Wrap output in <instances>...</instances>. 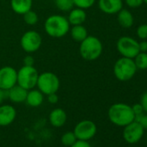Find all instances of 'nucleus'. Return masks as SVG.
<instances>
[{
  "instance_id": "1",
  "label": "nucleus",
  "mask_w": 147,
  "mask_h": 147,
  "mask_svg": "<svg viewBox=\"0 0 147 147\" xmlns=\"http://www.w3.org/2000/svg\"><path fill=\"white\" fill-rule=\"evenodd\" d=\"M107 116L111 123L121 127L135 120V114L131 107L125 103L113 104L107 111Z\"/></svg>"
},
{
  "instance_id": "2",
  "label": "nucleus",
  "mask_w": 147,
  "mask_h": 147,
  "mask_svg": "<svg viewBox=\"0 0 147 147\" xmlns=\"http://www.w3.org/2000/svg\"><path fill=\"white\" fill-rule=\"evenodd\" d=\"M70 30V24L67 17L60 14H53L48 17L44 22V30L52 38H61Z\"/></svg>"
},
{
  "instance_id": "3",
  "label": "nucleus",
  "mask_w": 147,
  "mask_h": 147,
  "mask_svg": "<svg viewBox=\"0 0 147 147\" xmlns=\"http://www.w3.org/2000/svg\"><path fill=\"white\" fill-rule=\"evenodd\" d=\"M79 52L82 59L89 61H95L102 55L103 44L98 37L88 35L80 42Z\"/></svg>"
},
{
  "instance_id": "4",
  "label": "nucleus",
  "mask_w": 147,
  "mask_h": 147,
  "mask_svg": "<svg viewBox=\"0 0 147 147\" xmlns=\"http://www.w3.org/2000/svg\"><path fill=\"white\" fill-rule=\"evenodd\" d=\"M137 67L133 59L120 57L113 65V75L120 82H128L131 80L137 73Z\"/></svg>"
},
{
  "instance_id": "5",
  "label": "nucleus",
  "mask_w": 147,
  "mask_h": 147,
  "mask_svg": "<svg viewBox=\"0 0 147 147\" xmlns=\"http://www.w3.org/2000/svg\"><path fill=\"white\" fill-rule=\"evenodd\" d=\"M60 79L55 73L46 71L39 74L36 88L47 96L50 94L57 93L60 88Z\"/></svg>"
},
{
  "instance_id": "6",
  "label": "nucleus",
  "mask_w": 147,
  "mask_h": 147,
  "mask_svg": "<svg viewBox=\"0 0 147 147\" xmlns=\"http://www.w3.org/2000/svg\"><path fill=\"white\" fill-rule=\"evenodd\" d=\"M38 76L39 73L34 66L24 65L18 70L17 84L29 91L36 87Z\"/></svg>"
},
{
  "instance_id": "7",
  "label": "nucleus",
  "mask_w": 147,
  "mask_h": 147,
  "mask_svg": "<svg viewBox=\"0 0 147 147\" xmlns=\"http://www.w3.org/2000/svg\"><path fill=\"white\" fill-rule=\"evenodd\" d=\"M42 44V37L41 34L36 30H28L22 36L20 45L23 50L28 54L36 52Z\"/></svg>"
},
{
  "instance_id": "8",
  "label": "nucleus",
  "mask_w": 147,
  "mask_h": 147,
  "mask_svg": "<svg viewBox=\"0 0 147 147\" xmlns=\"http://www.w3.org/2000/svg\"><path fill=\"white\" fill-rule=\"evenodd\" d=\"M116 48L118 52L123 56L133 59L140 51L138 47V42L130 36H121L116 42Z\"/></svg>"
},
{
  "instance_id": "9",
  "label": "nucleus",
  "mask_w": 147,
  "mask_h": 147,
  "mask_svg": "<svg viewBox=\"0 0 147 147\" xmlns=\"http://www.w3.org/2000/svg\"><path fill=\"white\" fill-rule=\"evenodd\" d=\"M73 131L77 140L89 141L95 136L97 132V125L90 119H83L76 125Z\"/></svg>"
},
{
  "instance_id": "10",
  "label": "nucleus",
  "mask_w": 147,
  "mask_h": 147,
  "mask_svg": "<svg viewBox=\"0 0 147 147\" xmlns=\"http://www.w3.org/2000/svg\"><path fill=\"white\" fill-rule=\"evenodd\" d=\"M18 70L11 66H5L0 67V88L8 91L10 88L17 85Z\"/></svg>"
},
{
  "instance_id": "11",
  "label": "nucleus",
  "mask_w": 147,
  "mask_h": 147,
  "mask_svg": "<svg viewBox=\"0 0 147 147\" xmlns=\"http://www.w3.org/2000/svg\"><path fill=\"white\" fill-rule=\"evenodd\" d=\"M144 129L141 125L136 120L131 122L127 125L124 126L123 130V138L125 141L130 144L138 143L144 135Z\"/></svg>"
},
{
  "instance_id": "12",
  "label": "nucleus",
  "mask_w": 147,
  "mask_h": 147,
  "mask_svg": "<svg viewBox=\"0 0 147 147\" xmlns=\"http://www.w3.org/2000/svg\"><path fill=\"white\" fill-rule=\"evenodd\" d=\"M17 117V110L12 105H0V126H8L11 125Z\"/></svg>"
},
{
  "instance_id": "13",
  "label": "nucleus",
  "mask_w": 147,
  "mask_h": 147,
  "mask_svg": "<svg viewBox=\"0 0 147 147\" xmlns=\"http://www.w3.org/2000/svg\"><path fill=\"white\" fill-rule=\"evenodd\" d=\"M123 0H98L99 9L105 14L114 15L123 9Z\"/></svg>"
},
{
  "instance_id": "14",
  "label": "nucleus",
  "mask_w": 147,
  "mask_h": 147,
  "mask_svg": "<svg viewBox=\"0 0 147 147\" xmlns=\"http://www.w3.org/2000/svg\"><path fill=\"white\" fill-rule=\"evenodd\" d=\"M27 93H28V90H26L25 88H22L21 86L18 84L12 87L11 88H10L8 91H6L7 98L12 103H16V104L25 102Z\"/></svg>"
},
{
  "instance_id": "15",
  "label": "nucleus",
  "mask_w": 147,
  "mask_h": 147,
  "mask_svg": "<svg viewBox=\"0 0 147 147\" xmlns=\"http://www.w3.org/2000/svg\"><path fill=\"white\" fill-rule=\"evenodd\" d=\"M70 26L83 24L87 19L86 11L81 8H73L68 11V16L67 17Z\"/></svg>"
},
{
  "instance_id": "16",
  "label": "nucleus",
  "mask_w": 147,
  "mask_h": 147,
  "mask_svg": "<svg viewBox=\"0 0 147 147\" xmlns=\"http://www.w3.org/2000/svg\"><path fill=\"white\" fill-rule=\"evenodd\" d=\"M49 120L52 126L61 127L67 121V113L61 108H55L50 112Z\"/></svg>"
},
{
  "instance_id": "17",
  "label": "nucleus",
  "mask_w": 147,
  "mask_h": 147,
  "mask_svg": "<svg viewBox=\"0 0 147 147\" xmlns=\"http://www.w3.org/2000/svg\"><path fill=\"white\" fill-rule=\"evenodd\" d=\"M44 100V94L37 88H33L28 91L25 102L31 107H40Z\"/></svg>"
},
{
  "instance_id": "18",
  "label": "nucleus",
  "mask_w": 147,
  "mask_h": 147,
  "mask_svg": "<svg viewBox=\"0 0 147 147\" xmlns=\"http://www.w3.org/2000/svg\"><path fill=\"white\" fill-rule=\"evenodd\" d=\"M33 0H11V10L18 14L24 15L27 11L32 9Z\"/></svg>"
},
{
  "instance_id": "19",
  "label": "nucleus",
  "mask_w": 147,
  "mask_h": 147,
  "mask_svg": "<svg viewBox=\"0 0 147 147\" xmlns=\"http://www.w3.org/2000/svg\"><path fill=\"white\" fill-rule=\"evenodd\" d=\"M117 20L119 24L125 29L131 28L134 24V18L132 13L126 9H121L117 13Z\"/></svg>"
},
{
  "instance_id": "20",
  "label": "nucleus",
  "mask_w": 147,
  "mask_h": 147,
  "mask_svg": "<svg viewBox=\"0 0 147 147\" xmlns=\"http://www.w3.org/2000/svg\"><path fill=\"white\" fill-rule=\"evenodd\" d=\"M69 32L72 39L77 42H82L88 36V30L86 29L85 26H83V24L72 26L69 30Z\"/></svg>"
},
{
  "instance_id": "21",
  "label": "nucleus",
  "mask_w": 147,
  "mask_h": 147,
  "mask_svg": "<svg viewBox=\"0 0 147 147\" xmlns=\"http://www.w3.org/2000/svg\"><path fill=\"white\" fill-rule=\"evenodd\" d=\"M133 61L138 69H147V52H139L133 58Z\"/></svg>"
},
{
  "instance_id": "22",
  "label": "nucleus",
  "mask_w": 147,
  "mask_h": 147,
  "mask_svg": "<svg viewBox=\"0 0 147 147\" xmlns=\"http://www.w3.org/2000/svg\"><path fill=\"white\" fill-rule=\"evenodd\" d=\"M54 3L59 11L64 12H68L75 7L74 0H54Z\"/></svg>"
},
{
  "instance_id": "23",
  "label": "nucleus",
  "mask_w": 147,
  "mask_h": 147,
  "mask_svg": "<svg viewBox=\"0 0 147 147\" xmlns=\"http://www.w3.org/2000/svg\"><path fill=\"white\" fill-rule=\"evenodd\" d=\"M77 138L74 133V131H67L63 133L61 137V142L63 145L70 147L76 142Z\"/></svg>"
},
{
  "instance_id": "24",
  "label": "nucleus",
  "mask_w": 147,
  "mask_h": 147,
  "mask_svg": "<svg viewBox=\"0 0 147 147\" xmlns=\"http://www.w3.org/2000/svg\"><path fill=\"white\" fill-rule=\"evenodd\" d=\"M24 17V21L26 24L30 25V26H33L36 25L38 23L39 18L38 15L36 14V12H35L34 11L30 10L29 11H27L26 13H24L23 15Z\"/></svg>"
},
{
  "instance_id": "25",
  "label": "nucleus",
  "mask_w": 147,
  "mask_h": 147,
  "mask_svg": "<svg viewBox=\"0 0 147 147\" xmlns=\"http://www.w3.org/2000/svg\"><path fill=\"white\" fill-rule=\"evenodd\" d=\"M96 0H74V5L75 7L81 8L83 10H88L94 6Z\"/></svg>"
},
{
  "instance_id": "26",
  "label": "nucleus",
  "mask_w": 147,
  "mask_h": 147,
  "mask_svg": "<svg viewBox=\"0 0 147 147\" xmlns=\"http://www.w3.org/2000/svg\"><path fill=\"white\" fill-rule=\"evenodd\" d=\"M137 36L141 40H147V24H140L136 30Z\"/></svg>"
},
{
  "instance_id": "27",
  "label": "nucleus",
  "mask_w": 147,
  "mask_h": 147,
  "mask_svg": "<svg viewBox=\"0 0 147 147\" xmlns=\"http://www.w3.org/2000/svg\"><path fill=\"white\" fill-rule=\"evenodd\" d=\"M124 1H125V5L129 8H131V9L138 8L144 4L143 0H124Z\"/></svg>"
},
{
  "instance_id": "28",
  "label": "nucleus",
  "mask_w": 147,
  "mask_h": 147,
  "mask_svg": "<svg viewBox=\"0 0 147 147\" xmlns=\"http://www.w3.org/2000/svg\"><path fill=\"white\" fill-rule=\"evenodd\" d=\"M135 120L138 122L144 130L147 129V113H143L139 116H137L135 118Z\"/></svg>"
},
{
  "instance_id": "29",
  "label": "nucleus",
  "mask_w": 147,
  "mask_h": 147,
  "mask_svg": "<svg viewBox=\"0 0 147 147\" xmlns=\"http://www.w3.org/2000/svg\"><path fill=\"white\" fill-rule=\"evenodd\" d=\"M131 108H132V111H133V113H134V114H135V118H136L137 116H139V115H141V114L144 113V109H143V107H142V106H141L140 103H138V104H134V105L131 107Z\"/></svg>"
},
{
  "instance_id": "30",
  "label": "nucleus",
  "mask_w": 147,
  "mask_h": 147,
  "mask_svg": "<svg viewBox=\"0 0 147 147\" xmlns=\"http://www.w3.org/2000/svg\"><path fill=\"white\" fill-rule=\"evenodd\" d=\"M23 62H24V65H25V66H34V64H35V58L31 55L29 54L28 55H26L24 58Z\"/></svg>"
},
{
  "instance_id": "31",
  "label": "nucleus",
  "mask_w": 147,
  "mask_h": 147,
  "mask_svg": "<svg viewBox=\"0 0 147 147\" xmlns=\"http://www.w3.org/2000/svg\"><path fill=\"white\" fill-rule=\"evenodd\" d=\"M144 109V112L147 113V92L144 93L142 95H141V98H140V102H139Z\"/></svg>"
},
{
  "instance_id": "32",
  "label": "nucleus",
  "mask_w": 147,
  "mask_h": 147,
  "mask_svg": "<svg viewBox=\"0 0 147 147\" xmlns=\"http://www.w3.org/2000/svg\"><path fill=\"white\" fill-rule=\"evenodd\" d=\"M70 147H92L91 144L88 143V141L84 140H76V142L71 145Z\"/></svg>"
},
{
  "instance_id": "33",
  "label": "nucleus",
  "mask_w": 147,
  "mask_h": 147,
  "mask_svg": "<svg viewBox=\"0 0 147 147\" xmlns=\"http://www.w3.org/2000/svg\"><path fill=\"white\" fill-rule=\"evenodd\" d=\"M47 100L50 103V104H56L59 100V98H58V95L56 93H54V94H50L49 95H47Z\"/></svg>"
},
{
  "instance_id": "34",
  "label": "nucleus",
  "mask_w": 147,
  "mask_h": 147,
  "mask_svg": "<svg viewBox=\"0 0 147 147\" xmlns=\"http://www.w3.org/2000/svg\"><path fill=\"white\" fill-rule=\"evenodd\" d=\"M138 47L140 52H147V40H141V42H138Z\"/></svg>"
},
{
  "instance_id": "35",
  "label": "nucleus",
  "mask_w": 147,
  "mask_h": 147,
  "mask_svg": "<svg viewBox=\"0 0 147 147\" xmlns=\"http://www.w3.org/2000/svg\"><path fill=\"white\" fill-rule=\"evenodd\" d=\"M5 98H7L6 91H5V90L0 88V105L3 104V102H4V100H5Z\"/></svg>"
},
{
  "instance_id": "36",
  "label": "nucleus",
  "mask_w": 147,
  "mask_h": 147,
  "mask_svg": "<svg viewBox=\"0 0 147 147\" xmlns=\"http://www.w3.org/2000/svg\"><path fill=\"white\" fill-rule=\"evenodd\" d=\"M143 1H144V4H146V5H147V0H143Z\"/></svg>"
},
{
  "instance_id": "37",
  "label": "nucleus",
  "mask_w": 147,
  "mask_h": 147,
  "mask_svg": "<svg viewBox=\"0 0 147 147\" xmlns=\"http://www.w3.org/2000/svg\"><path fill=\"white\" fill-rule=\"evenodd\" d=\"M146 24H147V23H146Z\"/></svg>"
}]
</instances>
